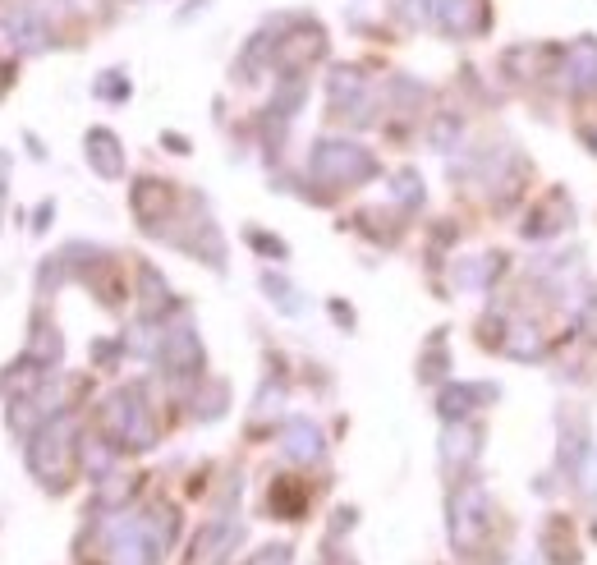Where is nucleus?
Listing matches in <instances>:
<instances>
[{
	"mask_svg": "<svg viewBox=\"0 0 597 565\" xmlns=\"http://www.w3.org/2000/svg\"><path fill=\"white\" fill-rule=\"evenodd\" d=\"M65 455H69V423H51V428L37 432L33 451H28V464H33V474L46 478V483H56L65 478Z\"/></svg>",
	"mask_w": 597,
	"mask_h": 565,
	"instance_id": "nucleus-2",
	"label": "nucleus"
},
{
	"mask_svg": "<svg viewBox=\"0 0 597 565\" xmlns=\"http://www.w3.org/2000/svg\"><path fill=\"white\" fill-rule=\"evenodd\" d=\"M5 33H10L14 51H42L46 37H51L42 10H33V5H14V10L5 14Z\"/></svg>",
	"mask_w": 597,
	"mask_h": 565,
	"instance_id": "nucleus-3",
	"label": "nucleus"
},
{
	"mask_svg": "<svg viewBox=\"0 0 597 565\" xmlns=\"http://www.w3.org/2000/svg\"><path fill=\"white\" fill-rule=\"evenodd\" d=\"M88 161H92L97 170H102L106 180H115V175L124 170L120 147H115V138L106 134V129H92V134H88Z\"/></svg>",
	"mask_w": 597,
	"mask_h": 565,
	"instance_id": "nucleus-4",
	"label": "nucleus"
},
{
	"mask_svg": "<svg viewBox=\"0 0 597 565\" xmlns=\"http://www.w3.org/2000/svg\"><path fill=\"white\" fill-rule=\"evenodd\" d=\"M285 441H290L294 460H313V455H317V432L308 428V423H290V437H285Z\"/></svg>",
	"mask_w": 597,
	"mask_h": 565,
	"instance_id": "nucleus-6",
	"label": "nucleus"
},
{
	"mask_svg": "<svg viewBox=\"0 0 597 565\" xmlns=\"http://www.w3.org/2000/svg\"><path fill=\"white\" fill-rule=\"evenodd\" d=\"M166 363L170 368H193V363H198V340H193V331L166 336Z\"/></svg>",
	"mask_w": 597,
	"mask_h": 565,
	"instance_id": "nucleus-5",
	"label": "nucleus"
},
{
	"mask_svg": "<svg viewBox=\"0 0 597 565\" xmlns=\"http://www.w3.org/2000/svg\"><path fill=\"white\" fill-rule=\"evenodd\" d=\"M313 175L331 184H354V180H368L372 175V161L363 157L359 147H345V143H322L313 152Z\"/></svg>",
	"mask_w": 597,
	"mask_h": 565,
	"instance_id": "nucleus-1",
	"label": "nucleus"
}]
</instances>
